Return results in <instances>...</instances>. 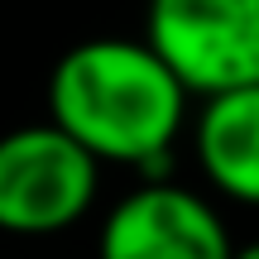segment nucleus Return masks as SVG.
Segmentation results:
<instances>
[{
	"label": "nucleus",
	"mask_w": 259,
	"mask_h": 259,
	"mask_svg": "<svg viewBox=\"0 0 259 259\" xmlns=\"http://www.w3.org/2000/svg\"><path fill=\"white\" fill-rule=\"evenodd\" d=\"M226 216L173 178H144L106 211L96 259H231Z\"/></svg>",
	"instance_id": "4"
},
{
	"label": "nucleus",
	"mask_w": 259,
	"mask_h": 259,
	"mask_svg": "<svg viewBox=\"0 0 259 259\" xmlns=\"http://www.w3.org/2000/svg\"><path fill=\"white\" fill-rule=\"evenodd\" d=\"M187 125L206 187L235 206H259V87L197 96Z\"/></svg>",
	"instance_id": "5"
},
{
	"label": "nucleus",
	"mask_w": 259,
	"mask_h": 259,
	"mask_svg": "<svg viewBox=\"0 0 259 259\" xmlns=\"http://www.w3.org/2000/svg\"><path fill=\"white\" fill-rule=\"evenodd\" d=\"M101 192V163L53 120L0 135V231L58 235L72 231Z\"/></svg>",
	"instance_id": "2"
},
{
	"label": "nucleus",
	"mask_w": 259,
	"mask_h": 259,
	"mask_svg": "<svg viewBox=\"0 0 259 259\" xmlns=\"http://www.w3.org/2000/svg\"><path fill=\"white\" fill-rule=\"evenodd\" d=\"M231 259H259V240H250V245H235V250H231Z\"/></svg>",
	"instance_id": "6"
},
{
	"label": "nucleus",
	"mask_w": 259,
	"mask_h": 259,
	"mask_svg": "<svg viewBox=\"0 0 259 259\" xmlns=\"http://www.w3.org/2000/svg\"><path fill=\"white\" fill-rule=\"evenodd\" d=\"M197 96L144 38H82L48 72V120L96 163L168 178Z\"/></svg>",
	"instance_id": "1"
},
{
	"label": "nucleus",
	"mask_w": 259,
	"mask_h": 259,
	"mask_svg": "<svg viewBox=\"0 0 259 259\" xmlns=\"http://www.w3.org/2000/svg\"><path fill=\"white\" fill-rule=\"evenodd\" d=\"M144 44L192 96L259 87V0H149Z\"/></svg>",
	"instance_id": "3"
}]
</instances>
